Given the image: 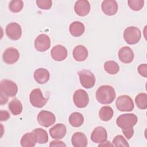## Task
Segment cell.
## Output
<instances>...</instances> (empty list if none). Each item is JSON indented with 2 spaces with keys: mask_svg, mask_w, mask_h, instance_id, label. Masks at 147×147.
Wrapping results in <instances>:
<instances>
[{
  "mask_svg": "<svg viewBox=\"0 0 147 147\" xmlns=\"http://www.w3.org/2000/svg\"><path fill=\"white\" fill-rule=\"evenodd\" d=\"M113 146V145L111 144L110 141L106 140L105 142H103V143H102V144L99 145V146Z\"/></svg>",
  "mask_w": 147,
  "mask_h": 147,
  "instance_id": "cell-39",
  "label": "cell"
},
{
  "mask_svg": "<svg viewBox=\"0 0 147 147\" xmlns=\"http://www.w3.org/2000/svg\"><path fill=\"white\" fill-rule=\"evenodd\" d=\"M10 114L7 111L1 110L0 111V120L1 121H6L10 118Z\"/></svg>",
  "mask_w": 147,
  "mask_h": 147,
  "instance_id": "cell-36",
  "label": "cell"
},
{
  "mask_svg": "<svg viewBox=\"0 0 147 147\" xmlns=\"http://www.w3.org/2000/svg\"><path fill=\"white\" fill-rule=\"evenodd\" d=\"M69 30L72 36L74 37H79L84 33L85 27L82 22L76 21L70 24Z\"/></svg>",
  "mask_w": 147,
  "mask_h": 147,
  "instance_id": "cell-22",
  "label": "cell"
},
{
  "mask_svg": "<svg viewBox=\"0 0 147 147\" xmlns=\"http://www.w3.org/2000/svg\"><path fill=\"white\" fill-rule=\"evenodd\" d=\"M51 55L55 61H61L67 57V50L61 45H56L51 49Z\"/></svg>",
  "mask_w": 147,
  "mask_h": 147,
  "instance_id": "cell-14",
  "label": "cell"
},
{
  "mask_svg": "<svg viewBox=\"0 0 147 147\" xmlns=\"http://www.w3.org/2000/svg\"><path fill=\"white\" fill-rule=\"evenodd\" d=\"M37 6L44 10H48L52 7V2L51 0H37Z\"/></svg>",
  "mask_w": 147,
  "mask_h": 147,
  "instance_id": "cell-33",
  "label": "cell"
},
{
  "mask_svg": "<svg viewBox=\"0 0 147 147\" xmlns=\"http://www.w3.org/2000/svg\"><path fill=\"white\" fill-rule=\"evenodd\" d=\"M29 100L31 105L37 108L42 107L48 101V99L44 97L42 92L40 88L33 90L29 95Z\"/></svg>",
  "mask_w": 147,
  "mask_h": 147,
  "instance_id": "cell-6",
  "label": "cell"
},
{
  "mask_svg": "<svg viewBox=\"0 0 147 147\" xmlns=\"http://www.w3.org/2000/svg\"><path fill=\"white\" fill-rule=\"evenodd\" d=\"M123 134L126 137L127 140H130L134 134V129L133 128L127 129H122Z\"/></svg>",
  "mask_w": 147,
  "mask_h": 147,
  "instance_id": "cell-35",
  "label": "cell"
},
{
  "mask_svg": "<svg viewBox=\"0 0 147 147\" xmlns=\"http://www.w3.org/2000/svg\"><path fill=\"white\" fill-rule=\"evenodd\" d=\"M37 143V140L34 134L32 131L26 133L22 137L20 144L23 147H33Z\"/></svg>",
  "mask_w": 147,
  "mask_h": 147,
  "instance_id": "cell-23",
  "label": "cell"
},
{
  "mask_svg": "<svg viewBox=\"0 0 147 147\" xmlns=\"http://www.w3.org/2000/svg\"><path fill=\"white\" fill-rule=\"evenodd\" d=\"M20 57L18 51L13 47L7 48L3 53L2 59L3 61L7 64H13L16 63Z\"/></svg>",
  "mask_w": 147,
  "mask_h": 147,
  "instance_id": "cell-12",
  "label": "cell"
},
{
  "mask_svg": "<svg viewBox=\"0 0 147 147\" xmlns=\"http://www.w3.org/2000/svg\"><path fill=\"white\" fill-rule=\"evenodd\" d=\"M118 58L120 61L123 63H130L134 59V52L129 47H122L118 53Z\"/></svg>",
  "mask_w": 147,
  "mask_h": 147,
  "instance_id": "cell-16",
  "label": "cell"
},
{
  "mask_svg": "<svg viewBox=\"0 0 147 147\" xmlns=\"http://www.w3.org/2000/svg\"><path fill=\"white\" fill-rule=\"evenodd\" d=\"M24 7V2L21 0H13L9 2V10L13 13H18L21 11Z\"/></svg>",
  "mask_w": 147,
  "mask_h": 147,
  "instance_id": "cell-30",
  "label": "cell"
},
{
  "mask_svg": "<svg viewBox=\"0 0 147 147\" xmlns=\"http://www.w3.org/2000/svg\"><path fill=\"white\" fill-rule=\"evenodd\" d=\"M8 107L10 112L14 115L20 114L22 111V105L20 100L17 98L13 99L9 103Z\"/></svg>",
  "mask_w": 147,
  "mask_h": 147,
  "instance_id": "cell-25",
  "label": "cell"
},
{
  "mask_svg": "<svg viewBox=\"0 0 147 147\" xmlns=\"http://www.w3.org/2000/svg\"><path fill=\"white\" fill-rule=\"evenodd\" d=\"M96 99L98 102L106 105L111 103L116 97L115 90L109 85L100 86L95 93Z\"/></svg>",
  "mask_w": 147,
  "mask_h": 147,
  "instance_id": "cell-1",
  "label": "cell"
},
{
  "mask_svg": "<svg viewBox=\"0 0 147 147\" xmlns=\"http://www.w3.org/2000/svg\"><path fill=\"white\" fill-rule=\"evenodd\" d=\"M125 41L130 45L137 44L141 39V33L140 30L136 26H129L126 28L123 34Z\"/></svg>",
  "mask_w": 147,
  "mask_h": 147,
  "instance_id": "cell-3",
  "label": "cell"
},
{
  "mask_svg": "<svg viewBox=\"0 0 147 147\" xmlns=\"http://www.w3.org/2000/svg\"><path fill=\"white\" fill-rule=\"evenodd\" d=\"M33 76L37 83L40 84H43L46 83L49 80L50 74L47 69L43 68H40L34 71Z\"/></svg>",
  "mask_w": 147,
  "mask_h": 147,
  "instance_id": "cell-19",
  "label": "cell"
},
{
  "mask_svg": "<svg viewBox=\"0 0 147 147\" xmlns=\"http://www.w3.org/2000/svg\"><path fill=\"white\" fill-rule=\"evenodd\" d=\"M34 47L38 52H45L51 46V40L49 36L45 34H39L34 40Z\"/></svg>",
  "mask_w": 147,
  "mask_h": 147,
  "instance_id": "cell-11",
  "label": "cell"
},
{
  "mask_svg": "<svg viewBox=\"0 0 147 147\" xmlns=\"http://www.w3.org/2000/svg\"><path fill=\"white\" fill-rule=\"evenodd\" d=\"M71 142L74 147H86L87 146L88 141L84 133L76 132L72 136Z\"/></svg>",
  "mask_w": 147,
  "mask_h": 147,
  "instance_id": "cell-20",
  "label": "cell"
},
{
  "mask_svg": "<svg viewBox=\"0 0 147 147\" xmlns=\"http://www.w3.org/2000/svg\"><path fill=\"white\" fill-rule=\"evenodd\" d=\"M73 101L77 107L84 108L89 103L88 95L84 90H77L74 94Z\"/></svg>",
  "mask_w": 147,
  "mask_h": 147,
  "instance_id": "cell-9",
  "label": "cell"
},
{
  "mask_svg": "<svg viewBox=\"0 0 147 147\" xmlns=\"http://www.w3.org/2000/svg\"><path fill=\"white\" fill-rule=\"evenodd\" d=\"M115 105L117 109L121 111H131L134 107L132 99L126 95L118 96L116 100Z\"/></svg>",
  "mask_w": 147,
  "mask_h": 147,
  "instance_id": "cell-5",
  "label": "cell"
},
{
  "mask_svg": "<svg viewBox=\"0 0 147 147\" xmlns=\"http://www.w3.org/2000/svg\"><path fill=\"white\" fill-rule=\"evenodd\" d=\"M128 6L134 11H140L142 9L144 5V0H129L127 1Z\"/></svg>",
  "mask_w": 147,
  "mask_h": 147,
  "instance_id": "cell-31",
  "label": "cell"
},
{
  "mask_svg": "<svg viewBox=\"0 0 147 147\" xmlns=\"http://www.w3.org/2000/svg\"><path fill=\"white\" fill-rule=\"evenodd\" d=\"M32 132L36 136L37 143L43 144L48 141V135L45 130L41 128H37L34 129Z\"/></svg>",
  "mask_w": 147,
  "mask_h": 147,
  "instance_id": "cell-26",
  "label": "cell"
},
{
  "mask_svg": "<svg viewBox=\"0 0 147 147\" xmlns=\"http://www.w3.org/2000/svg\"><path fill=\"white\" fill-rule=\"evenodd\" d=\"M107 138V133L106 129L102 126L95 127L91 134V140L94 143L102 144Z\"/></svg>",
  "mask_w": 147,
  "mask_h": 147,
  "instance_id": "cell-13",
  "label": "cell"
},
{
  "mask_svg": "<svg viewBox=\"0 0 147 147\" xmlns=\"http://www.w3.org/2000/svg\"><path fill=\"white\" fill-rule=\"evenodd\" d=\"M137 71L139 74L145 78L147 77V65L146 64H140L138 68Z\"/></svg>",
  "mask_w": 147,
  "mask_h": 147,
  "instance_id": "cell-34",
  "label": "cell"
},
{
  "mask_svg": "<svg viewBox=\"0 0 147 147\" xmlns=\"http://www.w3.org/2000/svg\"><path fill=\"white\" fill-rule=\"evenodd\" d=\"M103 67L106 72L111 75H115L119 71V67L118 63L113 60L106 61Z\"/></svg>",
  "mask_w": 147,
  "mask_h": 147,
  "instance_id": "cell-28",
  "label": "cell"
},
{
  "mask_svg": "<svg viewBox=\"0 0 147 147\" xmlns=\"http://www.w3.org/2000/svg\"><path fill=\"white\" fill-rule=\"evenodd\" d=\"M137 106L142 110L147 108V94L146 93H140L135 98Z\"/></svg>",
  "mask_w": 147,
  "mask_h": 147,
  "instance_id": "cell-29",
  "label": "cell"
},
{
  "mask_svg": "<svg viewBox=\"0 0 147 147\" xmlns=\"http://www.w3.org/2000/svg\"><path fill=\"white\" fill-rule=\"evenodd\" d=\"M49 146H66V145L61 141L54 140L50 143Z\"/></svg>",
  "mask_w": 147,
  "mask_h": 147,
  "instance_id": "cell-37",
  "label": "cell"
},
{
  "mask_svg": "<svg viewBox=\"0 0 147 147\" xmlns=\"http://www.w3.org/2000/svg\"><path fill=\"white\" fill-rule=\"evenodd\" d=\"M88 55L87 49L82 45H79L75 47L72 52L73 57L77 61H84L87 58Z\"/></svg>",
  "mask_w": 147,
  "mask_h": 147,
  "instance_id": "cell-21",
  "label": "cell"
},
{
  "mask_svg": "<svg viewBox=\"0 0 147 147\" xmlns=\"http://www.w3.org/2000/svg\"><path fill=\"white\" fill-rule=\"evenodd\" d=\"M113 145L114 146H129L126 140L122 135L116 136L113 140Z\"/></svg>",
  "mask_w": 147,
  "mask_h": 147,
  "instance_id": "cell-32",
  "label": "cell"
},
{
  "mask_svg": "<svg viewBox=\"0 0 147 147\" xmlns=\"http://www.w3.org/2000/svg\"><path fill=\"white\" fill-rule=\"evenodd\" d=\"M102 10L107 16H113L118 11V3L114 0H105L102 3Z\"/></svg>",
  "mask_w": 147,
  "mask_h": 147,
  "instance_id": "cell-17",
  "label": "cell"
},
{
  "mask_svg": "<svg viewBox=\"0 0 147 147\" xmlns=\"http://www.w3.org/2000/svg\"><path fill=\"white\" fill-rule=\"evenodd\" d=\"M37 119L39 125L48 127L55 123L56 121V117L52 112L42 110L38 113Z\"/></svg>",
  "mask_w": 147,
  "mask_h": 147,
  "instance_id": "cell-8",
  "label": "cell"
},
{
  "mask_svg": "<svg viewBox=\"0 0 147 147\" xmlns=\"http://www.w3.org/2000/svg\"><path fill=\"white\" fill-rule=\"evenodd\" d=\"M137 122V117L133 113L123 114L119 115L116 121L118 126L122 129L133 128Z\"/></svg>",
  "mask_w": 147,
  "mask_h": 147,
  "instance_id": "cell-2",
  "label": "cell"
},
{
  "mask_svg": "<svg viewBox=\"0 0 147 147\" xmlns=\"http://www.w3.org/2000/svg\"><path fill=\"white\" fill-rule=\"evenodd\" d=\"M49 132L52 138L61 139L67 133V128L63 123H57L49 129Z\"/></svg>",
  "mask_w": 147,
  "mask_h": 147,
  "instance_id": "cell-18",
  "label": "cell"
},
{
  "mask_svg": "<svg viewBox=\"0 0 147 147\" xmlns=\"http://www.w3.org/2000/svg\"><path fill=\"white\" fill-rule=\"evenodd\" d=\"M82 86L86 88L93 87L95 83V77L90 70L82 69L78 73Z\"/></svg>",
  "mask_w": 147,
  "mask_h": 147,
  "instance_id": "cell-4",
  "label": "cell"
},
{
  "mask_svg": "<svg viewBox=\"0 0 147 147\" xmlns=\"http://www.w3.org/2000/svg\"><path fill=\"white\" fill-rule=\"evenodd\" d=\"M114 111L110 106H103L99 112V117L103 121H110L113 116Z\"/></svg>",
  "mask_w": 147,
  "mask_h": 147,
  "instance_id": "cell-27",
  "label": "cell"
},
{
  "mask_svg": "<svg viewBox=\"0 0 147 147\" xmlns=\"http://www.w3.org/2000/svg\"><path fill=\"white\" fill-rule=\"evenodd\" d=\"M0 91L8 97H14L18 92V86L13 81L3 79L0 83Z\"/></svg>",
  "mask_w": 147,
  "mask_h": 147,
  "instance_id": "cell-7",
  "label": "cell"
},
{
  "mask_svg": "<svg viewBox=\"0 0 147 147\" xmlns=\"http://www.w3.org/2000/svg\"><path fill=\"white\" fill-rule=\"evenodd\" d=\"M0 99H1V105H3L7 103L8 100V96L4 94L2 92L0 91Z\"/></svg>",
  "mask_w": 147,
  "mask_h": 147,
  "instance_id": "cell-38",
  "label": "cell"
},
{
  "mask_svg": "<svg viewBox=\"0 0 147 147\" xmlns=\"http://www.w3.org/2000/svg\"><path fill=\"white\" fill-rule=\"evenodd\" d=\"M5 32L7 36L12 40H19L22 34L21 27L17 22L9 23L6 27Z\"/></svg>",
  "mask_w": 147,
  "mask_h": 147,
  "instance_id": "cell-10",
  "label": "cell"
},
{
  "mask_svg": "<svg viewBox=\"0 0 147 147\" xmlns=\"http://www.w3.org/2000/svg\"><path fill=\"white\" fill-rule=\"evenodd\" d=\"M90 3L86 0L77 1L74 5V10L79 16L84 17L87 16L90 11Z\"/></svg>",
  "mask_w": 147,
  "mask_h": 147,
  "instance_id": "cell-15",
  "label": "cell"
},
{
  "mask_svg": "<svg viewBox=\"0 0 147 147\" xmlns=\"http://www.w3.org/2000/svg\"><path fill=\"white\" fill-rule=\"evenodd\" d=\"M69 124L75 127H78L82 125L84 122L83 115L79 112H74L69 117Z\"/></svg>",
  "mask_w": 147,
  "mask_h": 147,
  "instance_id": "cell-24",
  "label": "cell"
}]
</instances>
